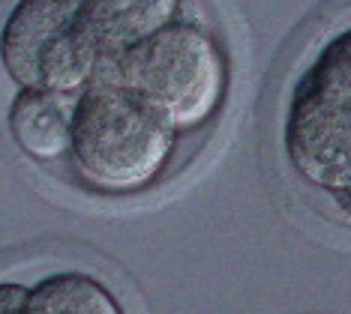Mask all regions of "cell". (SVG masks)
Masks as SVG:
<instances>
[{
	"instance_id": "6da1fadb",
	"label": "cell",
	"mask_w": 351,
	"mask_h": 314,
	"mask_svg": "<svg viewBox=\"0 0 351 314\" xmlns=\"http://www.w3.org/2000/svg\"><path fill=\"white\" fill-rule=\"evenodd\" d=\"M174 135L154 111L111 81H90L73 99L66 165L82 189L130 198L154 189L178 153Z\"/></svg>"
},
{
	"instance_id": "7a4b0ae2",
	"label": "cell",
	"mask_w": 351,
	"mask_h": 314,
	"mask_svg": "<svg viewBox=\"0 0 351 314\" xmlns=\"http://www.w3.org/2000/svg\"><path fill=\"white\" fill-rule=\"evenodd\" d=\"M132 93L174 135H195L222 111L231 66L219 39L198 21H174L97 72Z\"/></svg>"
},
{
	"instance_id": "3957f363",
	"label": "cell",
	"mask_w": 351,
	"mask_h": 314,
	"mask_svg": "<svg viewBox=\"0 0 351 314\" xmlns=\"http://www.w3.org/2000/svg\"><path fill=\"white\" fill-rule=\"evenodd\" d=\"M279 141L306 186L337 198L351 183V27L324 39L291 84Z\"/></svg>"
},
{
	"instance_id": "277c9868",
	"label": "cell",
	"mask_w": 351,
	"mask_h": 314,
	"mask_svg": "<svg viewBox=\"0 0 351 314\" xmlns=\"http://www.w3.org/2000/svg\"><path fill=\"white\" fill-rule=\"evenodd\" d=\"M0 72L15 90L82 93L97 78V57L73 0H12L0 18Z\"/></svg>"
},
{
	"instance_id": "5b68a950",
	"label": "cell",
	"mask_w": 351,
	"mask_h": 314,
	"mask_svg": "<svg viewBox=\"0 0 351 314\" xmlns=\"http://www.w3.org/2000/svg\"><path fill=\"white\" fill-rule=\"evenodd\" d=\"M183 3L186 0H73L78 30L97 57V72L180 21Z\"/></svg>"
},
{
	"instance_id": "8992f818",
	"label": "cell",
	"mask_w": 351,
	"mask_h": 314,
	"mask_svg": "<svg viewBox=\"0 0 351 314\" xmlns=\"http://www.w3.org/2000/svg\"><path fill=\"white\" fill-rule=\"evenodd\" d=\"M73 99L49 90H15L6 108V132L15 150L36 165L66 162Z\"/></svg>"
},
{
	"instance_id": "52a82bcc",
	"label": "cell",
	"mask_w": 351,
	"mask_h": 314,
	"mask_svg": "<svg viewBox=\"0 0 351 314\" xmlns=\"http://www.w3.org/2000/svg\"><path fill=\"white\" fill-rule=\"evenodd\" d=\"M25 314H126L111 287L93 272L58 270L27 285Z\"/></svg>"
},
{
	"instance_id": "ba28073f",
	"label": "cell",
	"mask_w": 351,
	"mask_h": 314,
	"mask_svg": "<svg viewBox=\"0 0 351 314\" xmlns=\"http://www.w3.org/2000/svg\"><path fill=\"white\" fill-rule=\"evenodd\" d=\"M27 285L12 278H0V314H25Z\"/></svg>"
},
{
	"instance_id": "9c48e42d",
	"label": "cell",
	"mask_w": 351,
	"mask_h": 314,
	"mask_svg": "<svg viewBox=\"0 0 351 314\" xmlns=\"http://www.w3.org/2000/svg\"><path fill=\"white\" fill-rule=\"evenodd\" d=\"M333 200H337V207L342 209V213H346L348 215V219H351V183H348V186L346 189H342L339 192V195L337 198H333Z\"/></svg>"
}]
</instances>
